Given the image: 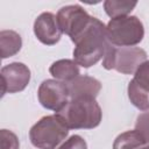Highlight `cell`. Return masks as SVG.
Here are the masks:
<instances>
[{"label": "cell", "instance_id": "cell-1", "mask_svg": "<svg viewBox=\"0 0 149 149\" xmlns=\"http://www.w3.org/2000/svg\"><path fill=\"white\" fill-rule=\"evenodd\" d=\"M73 61L88 69L104 58L109 42L106 35V26L97 17L92 16L90 24L73 42Z\"/></svg>", "mask_w": 149, "mask_h": 149}, {"label": "cell", "instance_id": "cell-2", "mask_svg": "<svg viewBox=\"0 0 149 149\" xmlns=\"http://www.w3.org/2000/svg\"><path fill=\"white\" fill-rule=\"evenodd\" d=\"M69 129H93L101 122L102 112L95 99H70L57 113Z\"/></svg>", "mask_w": 149, "mask_h": 149}, {"label": "cell", "instance_id": "cell-3", "mask_svg": "<svg viewBox=\"0 0 149 149\" xmlns=\"http://www.w3.org/2000/svg\"><path fill=\"white\" fill-rule=\"evenodd\" d=\"M68 135L69 128L57 114L41 118L29 130L30 142L38 149H56Z\"/></svg>", "mask_w": 149, "mask_h": 149}, {"label": "cell", "instance_id": "cell-4", "mask_svg": "<svg viewBox=\"0 0 149 149\" xmlns=\"http://www.w3.org/2000/svg\"><path fill=\"white\" fill-rule=\"evenodd\" d=\"M108 42L114 47H134L144 37V27L134 15L111 19L106 26Z\"/></svg>", "mask_w": 149, "mask_h": 149}, {"label": "cell", "instance_id": "cell-5", "mask_svg": "<svg viewBox=\"0 0 149 149\" xmlns=\"http://www.w3.org/2000/svg\"><path fill=\"white\" fill-rule=\"evenodd\" d=\"M147 52L139 47H114L109 43L102 58L106 70H116L123 74H133L137 68L146 62Z\"/></svg>", "mask_w": 149, "mask_h": 149}, {"label": "cell", "instance_id": "cell-6", "mask_svg": "<svg viewBox=\"0 0 149 149\" xmlns=\"http://www.w3.org/2000/svg\"><path fill=\"white\" fill-rule=\"evenodd\" d=\"M57 21L62 33L66 34L72 42L90 24L92 16L79 5H68L57 12Z\"/></svg>", "mask_w": 149, "mask_h": 149}, {"label": "cell", "instance_id": "cell-7", "mask_svg": "<svg viewBox=\"0 0 149 149\" xmlns=\"http://www.w3.org/2000/svg\"><path fill=\"white\" fill-rule=\"evenodd\" d=\"M37 98L44 108L57 113L69 101L68 84L57 79H45L38 87Z\"/></svg>", "mask_w": 149, "mask_h": 149}, {"label": "cell", "instance_id": "cell-8", "mask_svg": "<svg viewBox=\"0 0 149 149\" xmlns=\"http://www.w3.org/2000/svg\"><path fill=\"white\" fill-rule=\"evenodd\" d=\"M2 95L6 93H16L23 91L30 81L29 68L20 62H13L1 69Z\"/></svg>", "mask_w": 149, "mask_h": 149}, {"label": "cell", "instance_id": "cell-9", "mask_svg": "<svg viewBox=\"0 0 149 149\" xmlns=\"http://www.w3.org/2000/svg\"><path fill=\"white\" fill-rule=\"evenodd\" d=\"M34 34L41 43L54 45L61 40L63 33L58 26L57 16L50 12H44L34 22Z\"/></svg>", "mask_w": 149, "mask_h": 149}, {"label": "cell", "instance_id": "cell-10", "mask_svg": "<svg viewBox=\"0 0 149 149\" xmlns=\"http://www.w3.org/2000/svg\"><path fill=\"white\" fill-rule=\"evenodd\" d=\"M69 87L70 99L91 98L95 99L101 90V83L91 76H78L70 83H66Z\"/></svg>", "mask_w": 149, "mask_h": 149}, {"label": "cell", "instance_id": "cell-11", "mask_svg": "<svg viewBox=\"0 0 149 149\" xmlns=\"http://www.w3.org/2000/svg\"><path fill=\"white\" fill-rule=\"evenodd\" d=\"M49 72L55 79L64 83H70L80 76L79 66L72 59H58L54 62L49 68Z\"/></svg>", "mask_w": 149, "mask_h": 149}, {"label": "cell", "instance_id": "cell-12", "mask_svg": "<svg viewBox=\"0 0 149 149\" xmlns=\"http://www.w3.org/2000/svg\"><path fill=\"white\" fill-rule=\"evenodd\" d=\"M22 47L21 36L14 30H1L0 31V52L1 57L8 58L16 55Z\"/></svg>", "mask_w": 149, "mask_h": 149}, {"label": "cell", "instance_id": "cell-13", "mask_svg": "<svg viewBox=\"0 0 149 149\" xmlns=\"http://www.w3.org/2000/svg\"><path fill=\"white\" fill-rule=\"evenodd\" d=\"M148 144L137 130H127L116 136L113 142V149H140Z\"/></svg>", "mask_w": 149, "mask_h": 149}, {"label": "cell", "instance_id": "cell-14", "mask_svg": "<svg viewBox=\"0 0 149 149\" xmlns=\"http://www.w3.org/2000/svg\"><path fill=\"white\" fill-rule=\"evenodd\" d=\"M137 5L136 1H128V0H106L104 2V9L106 14L112 17H120L127 16Z\"/></svg>", "mask_w": 149, "mask_h": 149}, {"label": "cell", "instance_id": "cell-15", "mask_svg": "<svg viewBox=\"0 0 149 149\" xmlns=\"http://www.w3.org/2000/svg\"><path fill=\"white\" fill-rule=\"evenodd\" d=\"M128 98L136 108L141 111L149 109V92L139 86L133 79L128 84Z\"/></svg>", "mask_w": 149, "mask_h": 149}, {"label": "cell", "instance_id": "cell-16", "mask_svg": "<svg viewBox=\"0 0 149 149\" xmlns=\"http://www.w3.org/2000/svg\"><path fill=\"white\" fill-rule=\"evenodd\" d=\"M133 80L141 86L142 88H144L146 91L149 92V61L143 62L137 70L134 73V78Z\"/></svg>", "mask_w": 149, "mask_h": 149}, {"label": "cell", "instance_id": "cell-17", "mask_svg": "<svg viewBox=\"0 0 149 149\" xmlns=\"http://www.w3.org/2000/svg\"><path fill=\"white\" fill-rule=\"evenodd\" d=\"M20 142L17 136L7 129L0 130V149H19Z\"/></svg>", "mask_w": 149, "mask_h": 149}, {"label": "cell", "instance_id": "cell-18", "mask_svg": "<svg viewBox=\"0 0 149 149\" xmlns=\"http://www.w3.org/2000/svg\"><path fill=\"white\" fill-rule=\"evenodd\" d=\"M135 130H137L149 144V111H146L137 116L135 122Z\"/></svg>", "mask_w": 149, "mask_h": 149}, {"label": "cell", "instance_id": "cell-19", "mask_svg": "<svg viewBox=\"0 0 149 149\" xmlns=\"http://www.w3.org/2000/svg\"><path fill=\"white\" fill-rule=\"evenodd\" d=\"M57 149H87V143L80 135H72Z\"/></svg>", "mask_w": 149, "mask_h": 149}, {"label": "cell", "instance_id": "cell-20", "mask_svg": "<svg viewBox=\"0 0 149 149\" xmlns=\"http://www.w3.org/2000/svg\"><path fill=\"white\" fill-rule=\"evenodd\" d=\"M140 149H149V144H146V146H143V147L140 148Z\"/></svg>", "mask_w": 149, "mask_h": 149}]
</instances>
